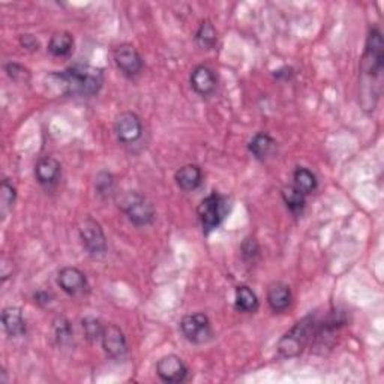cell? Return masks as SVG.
<instances>
[{
	"label": "cell",
	"mask_w": 384,
	"mask_h": 384,
	"mask_svg": "<svg viewBox=\"0 0 384 384\" xmlns=\"http://www.w3.org/2000/svg\"><path fill=\"white\" fill-rule=\"evenodd\" d=\"M49 77L56 80V85H61V93L68 97H97L104 86L102 69L89 63H75L66 71L50 74Z\"/></svg>",
	"instance_id": "6da1fadb"
},
{
	"label": "cell",
	"mask_w": 384,
	"mask_h": 384,
	"mask_svg": "<svg viewBox=\"0 0 384 384\" xmlns=\"http://www.w3.org/2000/svg\"><path fill=\"white\" fill-rule=\"evenodd\" d=\"M384 62V42L383 33L378 27H372L368 33L365 51L360 62V73H362V98H368V109L374 110L378 95L374 87H380V78L383 73Z\"/></svg>",
	"instance_id": "7a4b0ae2"
},
{
	"label": "cell",
	"mask_w": 384,
	"mask_h": 384,
	"mask_svg": "<svg viewBox=\"0 0 384 384\" xmlns=\"http://www.w3.org/2000/svg\"><path fill=\"white\" fill-rule=\"evenodd\" d=\"M320 321L318 314H309V316L299 320L292 329H290L278 342V353L285 359L299 357L305 348L312 344L314 335H316L317 326Z\"/></svg>",
	"instance_id": "3957f363"
},
{
	"label": "cell",
	"mask_w": 384,
	"mask_h": 384,
	"mask_svg": "<svg viewBox=\"0 0 384 384\" xmlns=\"http://www.w3.org/2000/svg\"><path fill=\"white\" fill-rule=\"evenodd\" d=\"M197 213H199L203 233L206 236L211 235L221 225L227 215V199L213 191L202 200L199 209H197Z\"/></svg>",
	"instance_id": "277c9868"
},
{
	"label": "cell",
	"mask_w": 384,
	"mask_h": 384,
	"mask_svg": "<svg viewBox=\"0 0 384 384\" xmlns=\"http://www.w3.org/2000/svg\"><path fill=\"white\" fill-rule=\"evenodd\" d=\"M122 211L135 227L150 225L156 218L152 202L140 192H130L122 200Z\"/></svg>",
	"instance_id": "5b68a950"
},
{
	"label": "cell",
	"mask_w": 384,
	"mask_h": 384,
	"mask_svg": "<svg viewBox=\"0 0 384 384\" xmlns=\"http://www.w3.org/2000/svg\"><path fill=\"white\" fill-rule=\"evenodd\" d=\"M80 237L86 251L92 255V257H102L106 255L109 245L107 237L104 235V230L97 219L92 216H86L80 224Z\"/></svg>",
	"instance_id": "8992f818"
},
{
	"label": "cell",
	"mask_w": 384,
	"mask_h": 384,
	"mask_svg": "<svg viewBox=\"0 0 384 384\" xmlns=\"http://www.w3.org/2000/svg\"><path fill=\"white\" fill-rule=\"evenodd\" d=\"M114 134L123 146H134L143 138L144 128L140 116L134 111H123L114 120Z\"/></svg>",
	"instance_id": "52a82bcc"
},
{
	"label": "cell",
	"mask_w": 384,
	"mask_h": 384,
	"mask_svg": "<svg viewBox=\"0 0 384 384\" xmlns=\"http://www.w3.org/2000/svg\"><path fill=\"white\" fill-rule=\"evenodd\" d=\"M180 330L185 338L192 344H204L213 336L211 320L202 312L185 316L180 321Z\"/></svg>",
	"instance_id": "ba28073f"
},
{
	"label": "cell",
	"mask_w": 384,
	"mask_h": 384,
	"mask_svg": "<svg viewBox=\"0 0 384 384\" xmlns=\"http://www.w3.org/2000/svg\"><path fill=\"white\" fill-rule=\"evenodd\" d=\"M113 59L116 66L119 68V71L126 77H135L143 69V57L138 53L134 45L131 44H122L113 53Z\"/></svg>",
	"instance_id": "9c48e42d"
},
{
	"label": "cell",
	"mask_w": 384,
	"mask_h": 384,
	"mask_svg": "<svg viewBox=\"0 0 384 384\" xmlns=\"http://www.w3.org/2000/svg\"><path fill=\"white\" fill-rule=\"evenodd\" d=\"M188 366L176 354H167L161 357L156 364L158 377L168 384H178L185 381L186 377H188Z\"/></svg>",
	"instance_id": "30bf717a"
},
{
	"label": "cell",
	"mask_w": 384,
	"mask_h": 384,
	"mask_svg": "<svg viewBox=\"0 0 384 384\" xmlns=\"http://www.w3.org/2000/svg\"><path fill=\"white\" fill-rule=\"evenodd\" d=\"M101 344L104 352H106L111 359H122L128 353L126 336L122 332V329L114 324L104 326Z\"/></svg>",
	"instance_id": "8fae6325"
},
{
	"label": "cell",
	"mask_w": 384,
	"mask_h": 384,
	"mask_svg": "<svg viewBox=\"0 0 384 384\" xmlns=\"http://www.w3.org/2000/svg\"><path fill=\"white\" fill-rule=\"evenodd\" d=\"M57 285L69 296L85 295L89 288L86 275L77 267H63L57 275Z\"/></svg>",
	"instance_id": "7c38bea8"
},
{
	"label": "cell",
	"mask_w": 384,
	"mask_h": 384,
	"mask_svg": "<svg viewBox=\"0 0 384 384\" xmlns=\"http://www.w3.org/2000/svg\"><path fill=\"white\" fill-rule=\"evenodd\" d=\"M190 83L197 95L206 98L215 93L218 87V77L211 66L199 65L192 69Z\"/></svg>",
	"instance_id": "4fadbf2b"
},
{
	"label": "cell",
	"mask_w": 384,
	"mask_h": 384,
	"mask_svg": "<svg viewBox=\"0 0 384 384\" xmlns=\"http://www.w3.org/2000/svg\"><path fill=\"white\" fill-rule=\"evenodd\" d=\"M62 176V166L61 162L53 156H44L38 161L37 167H35V178L38 183L47 190H51L53 186L59 183Z\"/></svg>",
	"instance_id": "5bb4252c"
},
{
	"label": "cell",
	"mask_w": 384,
	"mask_h": 384,
	"mask_svg": "<svg viewBox=\"0 0 384 384\" xmlns=\"http://www.w3.org/2000/svg\"><path fill=\"white\" fill-rule=\"evenodd\" d=\"M2 326L9 338H20L26 335V321L23 317V311L17 306L5 308L2 312Z\"/></svg>",
	"instance_id": "9a60e30c"
},
{
	"label": "cell",
	"mask_w": 384,
	"mask_h": 384,
	"mask_svg": "<svg viewBox=\"0 0 384 384\" xmlns=\"http://www.w3.org/2000/svg\"><path fill=\"white\" fill-rule=\"evenodd\" d=\"M174 180H176V185L182 191L191 192L200 188V185L203 183V171L195 164L183 166L174 174Z\"/></svg>",
	"instance_id": "2e32d148"
},
{
	"label": "cell",
	"mask_w": 384,
	"mask_h": 384,
	"mask_svg": "<svg viewBox=\"0 0 384 384\" xmlns=\"http://www.w3.org/2000/svg\"><path fill=\"white\" fill-rule=\"evenodd\" d=\"M293 302V295L290 287L284 283H275L267 292V304L275 312H284L290 308Z\"/></svg>",
	"instance_id": "e0dca14e"
},
{
	"label": "cell",
	"mask_w": 384,
	"mask_h": 384,
	"mask_svg": "<svg viewBox=\"0 0 384 384\" xmlns=\"http://www.w3.org/2000/svg\"><path fill=\"white\" fill-rule=\"evenodd\" d=\"M275 146H276V142L269 134L259 132L252 137L248 149L255 159L264 161L267 156L272 154Z\"/></svg>",
	"instance_id": "ac0fdd59"
},
{
	"label": "cell",
	"mask_w": 384,
	"mask_h": 384,
	"mask_svg": "<svg viewBox=\"0 0 384 384\" xmlns=\"http://www.w3.org/2000/svg\"><path fill=\"white\" fill-rule=\"evenodd\" d=\"M74 50V37L69 32H56L50 38L49 51L56 57H66Z\"/></svg>",
	"instance_id": "d6986e66"
},
{
	"label": "cell",
	"mask_w": 384,
	"mask_h": 384,
	"mask_svg": "<svg viewBox=\"0 0 384 384\" xmlns=\"http://www.w3.org/2000/svg\"><path fill=\"white\" fill-rule=\"evenodd\" d=\"M260 308V302L257 295L247 285H240L236 288V309L245 314H254Z\"/></svg>",
	"instance_id": "ffe728a7"
},
{
	"label": "cell",
	"mask_w": 384,
	"mask_h": 384,
	"mask_svg": "<svg viewBox=\"0 0 384 384\" xmlns=\"http://www.w3.org/2000/svg\"><path fill=\"white\" fill-rule=\"evenodd\" d=\"M283 200H284L285 206L288 207V211L296 216L302 215V212L305 211L306 195L302 194L295 185L287 186V188L283 190Z\"/></svg>",
	"instance_id": "44dd1931"
},
{
	"label": "cell",
	"mask_w": 384,
	"mask_h": 384,
	"mask_svg": "<svg viewBox=\"0 0 384 384\" xmlns=\"http://www.w3.org/2000/svg\"><path fill=\"white\" fill-rule=\"evenodd\" d=\"M295 186L296 188L305 195H309L312 192H316V190L318 188V180L316 178V174H314L311 170L299 167L295 171Z\"/></svg>",
	"instance_id": "7402d4cb"
},
{
	"label": "cell",
	"mask_w": 384,
	"mask_h": 384,
	"mask_svg": "<svg viewBox=\"0 0 384 384\" xmlns=\"http://www.w3.org/2000/svg\"><path fill=\"white\" fill-rule=\"evenodd\" d=\"M195 42L199 44L200 49L203 50H212L213 47L218 42V32L215 26L212 25V21L204 20L202 21V25L195 33Z\"/></svg>",
	"instance_id": "603a6c76"
},
{
	"label": "cell",
	"mask_w": 384,
	"mask_h": 384,
	"mask_svg": "<svg viewBox=\"0 0 384 384\" xmlns=\"http://www.w3.org/2000/svg\"><path fill=\"white\" fill-rule=\"evenodd\" d=\"M17 202V188L16 185L11 182V179H4L2 185H0V211H2V216L5 218Z\"/></svg>",
	"instance_id": "cb8c5ba5"
},
{
	"label": "cell",
	"mask_w": 384,
	"mask_h": 384,
	"mask_svg": "<svg viewBox=\"0 0 384 384\" xmlns=\"http://www.w3.org/2000/svg\"><path fill=\"white\" fill-rule=\"evenodd\" d=\"M54 333H56V340L61 345H68L73 341V328L71 323H69L65 317H57L54 320Z\"/></svg>",
	"instance_id": "d4e9b609"
},
{
	"label": "cell",
	"mask_w": 384,
	"mask_h": 384,
	"mask_svg": "<svg viewBox=\"0 0 384 384\" xmlns=\"http://www.w3.org/2000/svg\"><path fill=\"white\" fill-rule=\"evenodd\" d=\"M83 330H85V335L89 341L97 342V341H101L104 326L98 318L87 317L83 320Z\"/></svg>",
	"instance_id": "484cf974"
},
{
	"label": "cell",
	"mask_w": 384,
	"mask_h": 384,
	"mask_svg": "<svg viewBox=\"0 0 384 384\" xmlns=\"http://www.w3.org/2000/svg\"><path fill=\"white\" fill-rule=\"evenodd\" d=\"M5 71H6L8 77L11 80L17 81V83H27V81L30 80L29 69L25 68L23 65H20V63H16V62L6 63L5 65Z\"/></svg>",
	"instance_id": "4316f807"
},
{
	"label": "cell",
	"mask_w": 384,
	"mask_h": 384,
	"mask_svg": "<svg viewBox=\"0 0 384 384\" xmlns=\"http://www.w3.org/2000/svg\"><path fill=\"white\" fill-rule=\"evenodd\" d=\"M242 257L248 263H255L260 257V247L259 242L254 237H247L242 243Z\"/></svg>",
	"instance_id": "83f0119b"
},
{
	"label": "cell",
	"mask_w": 384,
	"mask_h": 384,
	"mask_svg": "<svg viewBox=\"0 0 384 384\" xmlns=\"http://www.w3.org/2000/svg\"><path fill=\"white\" fill-rule=\"evenodd\" d=\"M95 186H97V191H98L99 195L109 197L114 191V179H113V176L110 173L102 171V173L98 174Z\"/></svg>",
	"instance_id": "f1b7e54d"
},
{
	"label": "cell",
	"mask_w": 384,
	"mask_h": 384,
	"mask_svg": "<svg viewBox=\"0 0 384 384\" xmlns=\"http://www.w3.org/2000/svg\"><path fill=\"white\" fill-rule=\"evenodd\" d=\"M20 44L21 47H25L26 50L29 51H38L39 50V41L38 38L35 37V35L30 33H25L20 37Z\"/></svg>",
	"instance_id": "f546056e"
},
{
	"label": "cell",
	"mask_w": 384,
	"mask_h": 384,
	"mask_svg": "<svg viewBox=\"0 0 384 384\" xmlns=\"http://www.w3.org/2000/svg\"><path fill=\"white\" fill-rule=\"evenodd\" d=\"M35 302H38L39 305H47L50 302V295L45 293V292H39L35 295Z\"/></svg>",
	"instance_id": "4dcf8cb0"
}]
</instances>
